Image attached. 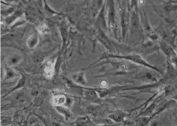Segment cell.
<instances>
[{"instance_id":"4","label":"cell","mask_w":177,"mask_h":126,"mask_svg":"<svg viewBox=\"0 0 177 126\" xmlns=\"http://www.w3.org/2000/svg\"><path fill=\"white\" fill-rule=\"evenodd\" d=\"M87 110L88 113L94 117L102 116L106 112V108L98 105H91Z\"/></svg>"},{"instance_id":"8","label":"cell","mask_w":177,"mask_h":126,"mask_svg":"<svg viewBox=\"0 0 177 126\" xmlns=\"http://www.w3.org/2000/svg\"><path fill=\"white\" fill-rule=\"evenodd\" d=\"M175 103H176V101L173 100H167V101H165V102H163V104L161 105V106H159V107L156 109L155 113H153L150 116L151 119H152L156 115H157V114L161 113L163 111V110L169 108L172 106L173 105H174Z\"/></svg>"},{"instance_id":"20","label":"cell","mask_w":177,"mask_h":126,"mask_svg":"<svg viewBox=\"0 0 177 126\" xmlns=\"http://www.w3.org/2000/svg\"><path fill=\"white\" fill-rule=\"evenodd\" d=\"M38 42V37L37 34L33 35L28 39L27 41V45L28 47L32 49L35 47Z\"/></svg>"},{"instance_id":"21","label":"cell","mask_w":177,"mask_h":126,"mask_svg":"<svg viewBox=\"0 0 177 126\" xmlns=\"http://www.w3.org/2000/svg\"><path fill=\"white\" fill-rule=\"evenodd\" d=\"M26 82V77L25 76H23L21 78V79L19 80L18 83H17V85L14 87V88L12 89L8 93H7L6 95L4 96L3 97H6V96L8 94H10L13 91H16V90H17V89H19V88H22L23 87L24 85H25V83Z\"/></svg>"},{"instance_id":"31","label":"cell","mask_w":177,"mask_h":126,"mask_svg":"<svg viewBox=\"0 0 177 126\" xmlns=\"http://www.w3.org/2000/svg\"><path fill=\"white\" fill-rule=\"evenodd\" d=\"M147 36L150 39H152V40L154 41H157L159 39L158 35L152 31L151 32H148L147 33Z\"/></svg>"},{"instance_id":"19","label":"cell","mask_w":177,"mask_h":126,"mask_svg":"<svg viewBox=\"0 0 177 126\" xmlns=\"http://www.w3.org/2000/svg\"><path fill=\"white\" fill-rule=\"evenodd\" d=\"M56 110L59 113L65 116L66 120H68L72 116V114L68 108L61 106H56L55 107Z\"/></svg>"},{"instance_id":"15","label":"cell","mask_w":177,"mask_h":126,"mask_svg":"<svg viewBox=\"0 0 177 126\" xmlns=\"http://www.w3.org/2000/svg\"><path fill=\"white\" fill-rule=\"evenodd\" d=\"M72 78L75 82L80 85L84 86L86 84V82L84 78V73L83 72L74 74L72 76Z\"/></svg>"},{"instance_id":"23","label":"cell","mask_w":177,"mask_h":126,"mask_svg":"<svg viewBox=\"0 0 177 126\" xmlns=\"http://www.w3.org/2000/svg\"><path fill=\"white\" fill-rule=\"evenodd\" d=\"M45 72L47 78H51L53 75L54 70L51 62H48V63Z\"/></svg>"},{"instance_id":"28","label":"cell","mask_w":177,"mask_h":126,"mask_svg":"<svg viewBox=\"0 0 177 126\" xmlns=\"http://www.w3.org/2000/svg\"><path fill=\"white\" fill-rule=\"evenodd\" d=\"M15 9L13 7H9V9H7L1 11V13L3 16H10L13 14V12H15Z\"/></svg>"},{"instance_id":"22","label":"cell","mask_w":177,"mask_h":126,"mask_svg":"<svg viewBox=\"0 0 177 126\" xmlns=\"http://www.w3.org/2000/svg\"><path fill=\"white\" fill-rule=\"evenodd\" d=\"M90 121L88 116L79 118L75 122L76 126H83L88 123H90Z\"/></svg>"},{"instance_id":"29","label":"cell","mask_w":177,"mask_h":126,"mask_svg":"<svg viewBox=\"0 0 177 126\" xmlns=\"http://www.w3.org/2000/svg\"><path fill=\"white\" fill-rule=\"evenodd\" d=\"M34 61L37 63H41L44 60V57L43 55L41 53H37L33 57Z\"/></svg>"},{"instance_id":"27","label":"cell","mask_w":177,"mask_h":126,"mask_svg":"<svg viewBox=\"0 0 177 126\" xmlns=\"http://www.w3.org/2000/svg\"><path fill=\"white\" fill-rule=\"evenodd\" d=\"M98 123H100L101 124H108V125L114 124L115 123L108 117L107 118H101V119H98Z\"/></svg>"},{"instance_id":"2","label":"cell","mask_w":177,"mask_h":126,"mask_svg":"<svg viewBox=\"0 0 177 126\" xmlns=\"http://www.w3.org/2000/svg\"><path fill=\"white\" fill-rule=\"evenodd\" d=\"M107 18L108 25L110 28H112L114 26L116 22V11L114 3L113 1H107Z\"/></svg>"},{"instance_id":"30","label":"cell","mask_w":177,"mask_h":126,"mask_svg":"<svg viewBox=\"0 0 177 126\" xmlns=\"http://www.w3.org/2000/svg\"><path fill=\"white\" fill-rule=\"evenodd\" d=\"M61 35H62V38H63V46H65L66 44V42L67 40L68 35L67 34V31L65 28H61Z\"/></svg>"},{"instance_id":"5","label":"cell","mask_w":177,"mask_h":126,"mask_svg":"<svg viewBox=\"0 0 177 126\" xmlns=\"http://www.w3.org/2000/svg\"><path fill=\"white\" fill-rule=\"evenodd\" d=\"M85 98L87 101L96 104H101L102 103V100L98 97L95 91L90 90L86 91L85 93Z\"/></svg>"},{"instance_id":"24","label":"cell","mask_w":177,"mask_h":126,"mask_svg":"<svg viewBox=\"0 0 177 126\" xmlns=\"http://www.w3.org/2000/svg\"><path fill=\"white\" fill-rule=\"evenodd\" d=\"M26 20L25 19H23V18H20L18 20H16L14 24L11 26V27L12 29L17 28L18 27L21 26L25 25V23H26Z\"/></svg>"},{"instance_id":"6","label":"cell","mask_w":177,"mask_h":126,"mask_svg":"<svg viewBox=\"0 0 177 126\" xmlns=\"http://www.w3.org/2000/svg\"><path fill=\"white\" fill-rule=\"evenodd\" d=\"M129 16L126 11L124 10L121 15V25L122 29L123 37H125L129 24Z\"/></svg>"},{"instance_id":"7","label":"cell","mask_w":177,"mask_h":126,"mask_svg":"<svg viewBox=\"0 0 177 126\" xmlns=\"http://www.w3.org/2000/svg\"><path fill=\"white\" fill-rule=\"evenodd\" d=\"M96 22L98 23L100 29H102L104 31H105L107 29V25H106V20L105 16V5L102 7L101 10L99 14L97 19Z\"/></svg>"},{"instance_id":"12","label":"cell","mask_w":177,"mask_h":126,"mask_svg":"<svg viewBox=\"0 0 177 126\" xmlns=\"http://www.w3.org/2000/svg\"><path fill=\"white\" fill-rule=\"evenodd\" d=\"M22 60V57L21 56L18 54H13L9 57L7 61L8 66H15L21 62Z\"/></svg>"},{"instance_id":"36","label":"cell","mask_w":177,"mask_h":126,"mask_svg":"<svg viewBox=\"0 0 177 126\" xmlns=\"http://www.w3.org/2000/svg\"><path fill=\"white\" fill-rule=\"evenodd\" d=\"M53 126H61L60 124L58 123H53Z\"/></svg>"},{"instance_id":"10","label":"cell","mask_w":177,"mask_h":126,"mask_svg":"<svg viewBox=\"0 0 177 126\" xmlns=\"http://www.w3.org/2000/svg\"><path fill=\"white\" fill-rule=\"evenodd\" d=\"M159 42L160 49H161L164 52L167 56L168 57H171L176 55L172 48L170 46H169L165 41L163 40H161L159 41Z\"/></svg>"},{"instance_id":"35","label":"cell","mask_w":177,"mask_h":126,"mask_svg":"<svg viewBox=\"0 0 177 126\" xmlns=\"http://www.w3.org/2000/svg\"><path fill=\"white\" fill-rule=\"evenodd\" d=\"M121 123H115L114 124H110V125H108V124H100V125H98L97 126H121Z\"/></svg>"},{"instance_id":"33","label":"cell","mask_w":177,"mask_h":126,"mask_svg":"<svg viewBox=\"0 0 177 126\" xmlns=\"http://www.w3.org/2000/svg\"><path fill=\"white\" fill-rule=\"evenodd\" d=\"M12 118L10 116H1V123H10L11 121Z\"/></svg>"},{"instance_id":"18","label":"cell","mask_w":177,"mask_h":126,"mask_svg":"<svg viewBox=\"0 0 177 126\" xmlns=\"http://www.w3.org/2000/svg\"><path fill=\"white\" fill-rule=\"evenodd\" d=\"M139 78L148 82H154L157 81L156 78L150 72H144L139 77Z\"/></svg>"},{"instance_id":"9","label":"cell","mask_w":177,"mask_h":126,"mask_svg":"<svg viewBox=\"0 0 177 126\" xmlns=\"http://www.w3.org/2000/svg\"><path fill=\"white\" fill-rule=\"evenodd\" d=\"M159 101V100L158 99H157L156 101H154L145 110H144V111L140 113L138 115V117L149 116H152L153 112H154V111L156 109L158 104Z\"/></svg>"},{"instance_id":"1","label":"cell","mask_w":177,"mask_h":126,"mask_svg":"<svg viewBox=\"0 0 177 126\" xmlns=\"http://www.w3.org/2000/svg\"><path fill=\"white\" fill-rule=\"evenodd\" d=\"M110 57H114V58L116 57V58H124V59H126V60H129V61H132L134 62L140 64V65L144 66L150 67L152 69L156 70L158 72L161 73V71L159 70L158 68L147 64L145 61H144L141 58V57L138 55L133 54V55H127V56H116V55H110Z\"/></svg>"},{"instance_id":"25","label":"cell","mask_w":177,"mask_h":126,"mask_svg":"<svg viewBox=\"0 0 177 126\" xmlns=\"http://www.w3.org/2000/svg\"><path fill=\"white\" fill-rule=\"evenodd\" d=\"M44 10L47 14L49 15H54V14H59L58 12H55L53 10L51 7L48 6V5L47 4V1H44Z\"/></svg>"},{"instance_id":"17","label":"cell","mask_w":177,"mask_h":126,"mask_svg":"<svg viewBox=\"0 0 177 126\" xmlns=\"http://www.w3.org/2000/svg\"><path fill=\"white\" fill-rule=\"evenodd\" d=\"M152 120L151 117L140 116L135 121L136 126H146L148 125L149 122Z\"/></svg>"},{"instance_id":"11","label":"cell","mask_w":177,"mask_h":126,"mask_svg":"<svg viewBox=\"0 0 177 126\" xmlns=\"http://www.w3.org/2000/svg\"><path fill=\"white\" fill-rule=\"evenodd\" d=\"M23 13V10L21 8H19L13 12V14L7 16V18L5 19V23L8 25H10L13 21H16V19H17L18 17H20Z\"/></svg>"},{"instance_id":"13","label":"cell","mask_w":177,"mask_h":126,"mask_svg":"<svg viewBox=\"0 0 177 126\" xmlns=\"http://www.w3.org/2000/svg\"><path fill=\"white\" fill-rule=\"evenodd\" d=\"M103 31L100 28L99 32L98 38L100 41L105 46L108 50H112V46L110 42L107 37L104 34Z\"/></svg>"},{"instance_id":"14","label":"cell","mask_w":177,"mask_h":126,"mask_svg":"<svg viewBox=\"0 0 177 126\" xmlns=\"http://www.w3.org/2000/svg\"><path fill=\"white\" fill-rule=\"evenodd\" d=\"M5 70H6V75H5V80H12L19 76V75L17 73L10 67L6 65Z\"/></svg>"},{"instance_id":"3","label":"cell","mask_w":177,"mask_h":126,"mask_svg":"<svg viewBox=\"0 0 177 126\" xmlns=\"http://www.w3.org/2000/svg\"><path fill=\"white\" fill-rule=\"evenodd\" d=\"M128 116L129 114L126 112L121 110H117L115 112L110 114L108 117L115 123H119L125 122V118Z\"/></svg>"},{"instance_id":"26","label":"cell","mask_w":177,"mask_h":126,"mask_svg":"<svg viewBox=\"0 0 177 126\" xmlns=\"http://www.w3.org/2000/svg\"><path fill=\"white\" fill-rule=\"evenodd\" d=\"M61 63H62V57L61 56H59L58 57L56 62H55V65H54V73H58L60 70V66H61Z\"/></svg>"},{"instance_id":"16","label":"cell","mask_w":177,"mask_h":126,"mask_svg":"<svg viewBox=\"0 0 177 126\" xmlns=\"http://www.w3.org/2000/svg\"><path fill=\"white\" fill-rule=\"evenodd\" d=\"M131 24L132 27L133 29L137 30L140 28V21H139L138 15L135 12L133 11L132 12L131 18Z\"/></svg>"},{"instance_id":"34","label":"cell","mask_w":177,"mask_h":126,"mask_svg":"<svg viewBox=\"0 0 177 126\" xmlns=\"http://www.w3.org/2000/svg\"><path fill=\"white\" fill-rule=\"evenodd\" d=\"M39 31L42 33H46V32L48 31V28H47V27H46L45 25H43H43H41L39 27Z\"/></svg>"},{"instance_id":"32","label":"cell","mask_w":177,"mask_h":126,"mask_svg":"<svg viewBox=\"0 0 177 126\" xmlns=\"http://www.w3.org/2000/svg\"><path fill=\"white\" fill-rule=\"evenodd\" d=\"M65 97H56L54 99V103L56 104H62L65 102Z\"/></svg>"}]
</instances>
